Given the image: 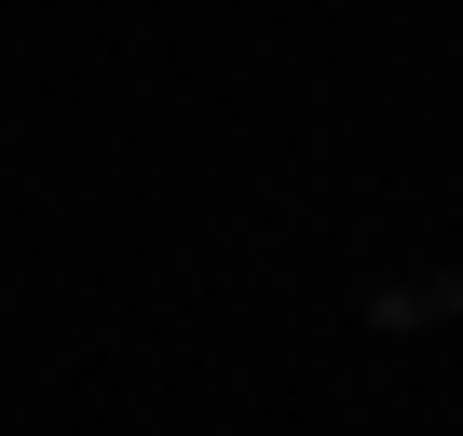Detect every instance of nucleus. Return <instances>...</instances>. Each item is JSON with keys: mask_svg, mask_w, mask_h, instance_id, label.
Listing matches in <instances>:
<instances>
[{"mask_svg": "<svg viewBox=\"0 0 463 436\" xmlns=\"http://www.w3.org/2000/svg\"><path fill=\"white\" fill-rule=\"evenodd\" d=\"M368 327L409 341V327H463V273H382L368 287Z\"/></svg>", "mask_w": 463, "mask_h": 436, "instance_id": "1", "label": "nucleus"}]
</instances>
